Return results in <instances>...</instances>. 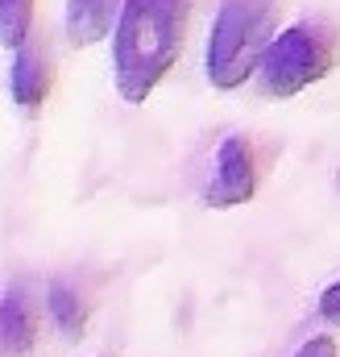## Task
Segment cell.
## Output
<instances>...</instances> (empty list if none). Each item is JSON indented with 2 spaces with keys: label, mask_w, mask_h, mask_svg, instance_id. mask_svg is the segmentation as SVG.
<instances>
[{
  "label": "cell",
  "mask_w": 340,
  "mask_h": 357,
  "mask_svg": "<svg viewBox=\"0 0 340 357\" xmlns=\"http://www.w3.org/2000/svg\"><path fill=\"white\" fill-rule=\"evenodd\" d=\"M187 21L191 0H125L112 33V71L121 100L141 104L167 79L183 54Z\"/></svg>",
  "instance_id": "cell-1"
},
{
  "label": "cell",
  "mask_w": 340,
  "mask_h": 357,
  "mask_svg": "<svg viewBox=\"0 0 340 357\" xmlns=\"http://www.w3.org/2000/svg\"><path fill=\"white\" fill-rule=\"evenodd\" d=\"M274 21H278V0H220L203 54L212 88L233 91L245 79H254L270 42L278 38Z\"/></svg>",
  "instance_id": "cell-2"
},
{
  "label": "cell",
  "mask_w": 340,
  "mask_h": 357,
  "mask_svg": "<svg viewBox=\"0 0 340 357\" xmlns=\"http://www.w3.org/2000/svg\"><path fill=\"white\" fill-rule=\"evenodd\" d=\"M340 59V33L332 21H295L282 29L261 67H257V88L270 100H291L311 84H320Z\"/></svg>",
  "instance_id": "cell-3"
},
{
  "label": "cell",
  "mask_w": 340,
  "mask_h": 357,
  "mask_svg": "<svg viewBox=\"0 0 340 357\" xmlns=\"http://www.w3.org/2000/svg\"><path fill=\"white\" fill-rule=\"evenodd\" d=\"M257 162H254V142L245 133H229L216 146V167L203 187V204L208 208H237L249 204L257 195Z\"/></svg>",
  "instance_id": "cell-4"
},
{
  "label": "cell",
  "mask_w": 340,
  "mask_h": 357,
  "mask_svg": "<svg viewBox=\"0 0 340 357\" xmlns=\"http://www.w3.org/2000/svg\"><path fill=\"white\" fill-rule=\"evenodd\" d=\"M8 91H13V104L25 108V112H38L50 96V63H46V50L38 38H29L17 54H13V71H8Z\"/></svg>",
  "instance_id": "cell-5"
},
{
  "label": "cell",
  "mask_w": 340,
  "mask_h": 357,
  "mask_svg": "<svg viewBox=\"0 0 340 357\" xmlns=\"http://www.w3.org/2000/svg\"><path fill=\"white\" fill-rule=\"evenodd\" d=\"M125 0H67V17H63V33L71 46H95L108 33H116Z\"/></svg>",
  "instance_id": "cell-6"
},
{
  "label": "cell",
  "mask_w": 340,
  "mask_h": 357,
  "mask_svg": "<svg viewBox=\"0 0 340 357\" xmlns=\"http://www.w3.org/2000/svg\"><path fill=\"white\" fill-rule=\"evenodd\" d=\"M38 341V312L25 287H8L0 295V354L25 357Z\"/></svg>",
  "instance_id": "cell-7"
},
{
  "label": "cell",
  "mask_w": 340,
  "mask_h": 357,
  "mask_svg": "<svg viewBox=\"0 0 340 357\" xmlns=\"http://www.w3.org/2000/svg\"><path fill=\"white\" fill-rule=\"evenodd\" d=\"M46 312H50L59 337L79 341V337L87 333V316H91V312H87L84 295H79L67 278H54V282H50V291H46Z\"/></svg>",
  "instance_id": "cell-8"
},
{
  "label": "cell",
  "mask_w": 340,
  "mask_h": 357,
  "mask_svg": "<svg viewBox=\"0 0 340 357\" xmlns=\"http://www.w3.org/2000/svg\"><path fill=\"white\" fill-rule=\"evenodd\" d=\"M33 38V0H0V42L17 54Z\"/></svg>",
  "instance_id": "cell-9"
},
{
  "label": "cell",
  "mask_w": 340,
  "mask_h": 357,
  "mask_svg": "<svg viewBox=\"0 0 340 357\" xmlns=\"http://www.w3.org/2000/svg\"><path fill=\"white\" fill-rule=\"evenodd\" d=\"M291 357H337V337H328V333L324 337H311V341H303Z\"/></svg>",
  "instance_id": "cell-10"
},
{
  "label": "cell",
  "mask_w": 340,
  "mask_h": 357,
  "mask_svg": "<svg viewBox=\"0 0 340 357\" xmlns=\"http://www.w3.org/2000/svg\"><path fill=\"white\" fill-rule=\"evenodd\" d=\"M320 316H324L332 328H340V278L332 287H324V295H320Z\"/></svg>",
  "instance_id": "cell-11"
},
{
  "label": "cell",
  "mask_w": 340,
  "mask_h": 357,
  "mask_svg": "<svg viewBox=\"0 0 340 357\" xmlns=\"http://www.w3.org/2000/svg\"><path fill=\"white\" fill-rule=\"evenodd\" d=\"M337 191H340V171H337Z\"/></svg>",
  "instance_id": "cell-12"
}]
</instances>
